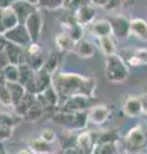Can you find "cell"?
<instances>
[{
    "instance_id": "52a82bcc",
    "label": "cell",
    "mask_w": 147,
    "mask_h": 154,
    "mask_svg": "<svg viewBox=\"0 0 147 154\" xmlns=\"http://www.w3.org/2000/svg\"><path fill=\"white\" fill-rule=\"evenodd\" d=\"M97 144V132L96 131H84L77 135L75 148L81 154H93V150Z\"/></svg>"
},
{
    "instance_id": "8fae6325",
    "label": "cell",
    "mask_w": 147,
    "mask_h": 154,
    "mask_svg": "<svg viewBox=\"0 0 147 154\" xmlns=\"http://www.w3.org/2000/svg\"><path fill=\"white\" fill-rule=\"evenodd\" d=\"M12 9L17 14L19 23L25 25L26 19L35 11H37V2H27V0H16L12 3Z\"/></svg>"
},
{
    "instance_id": "3957f363",
    "label": "cell",
    "mask_w": 147,
    "mask_h": 154,
    "mask_svg": "<svg viewBox=\"0 0 147 154\" xmlns=\"http://www.w3.org/2000/svg\"><path fill=\"white\" fill-rule=\"evenodd\" d=\"M105 72L107 80L114 84L124 82V81H127L128 76H129L128 64L119 54L107 57L105 59Z\"/></svg>"
},
{
    "instance_id": "ac0fdd59",
    "label": "cell",
    "mask_w": 147,
    "mask_h": 154,
    "mask_svg": "<svg viewBox=\"0 0 147 154\" xmlns=\"http://www.w3.org/2000/svg\"><path fill=\"white\" fill-rule=\"evenodd\" d=\"M124 62L128 67H141L147 66V48L143 49H136L129 53V55L124 58Z\"/></svg>"
},
{
    "instance_id": "1f68e13d",
    "label": "cell",
    "mask_w": 147,
    "mask_h": 154,
    "mask_svg": "<svg viewBox=\"0 0 147 154\" xmlns=\"http://www.w3.org/2000/svg\"><path fill=\"white\" fill-rule=\"evenodd\" d=\"M41 140H44L46 143L49 144H56L59 140L58 135H56V132L54 131V130H50V128H45L42 130V131L40 132V136H39Z\"/></svg>"
},
{
    "instance_id": "4dcf8cb0",
    "label": "cell",
    "mask_w": 147,
    "mask_h": 154,
    "mask_svg": "<svg viewBox=\"0 0 147 154\" xmlns=\"http://www.w3.org/2000/svg\"><path fill=\"white\" fill-rule=\"evenodd\" d=\"M0 105H3V107H12L13 108L12 96H10V93H9L5 82L0 84Z\"/></svg>"
},
{
    "instance_id": "b9f144b4",
    "label": "cell",
    "mask_w": 147,
    "mask_h": 154,
    "mask_svg": "<svg viewBox=\"0 0 147 154\" xmlns=\"http://www.w3.org/2000/svg\"><path fill=\"white\" fill-rule=\"evenodd\" d=\"M145 94H146V95H147V89H146V90H145Z\"/></svg>"
},
{
    "instance_id": "f1b7e54d",
    "label": "cell",
    "mask_w": 147,
    "mask_h": 154,
    "mask_svg": "<svg viewBox=\"0 0 147 154\" xmlns=\"http://www.w3.org/2000/svg\"><path fill=\"white\" fill-rule=\"evenodd\" d=\"M18 67H19V84L26 86L32 79H34L36 71L28 63H23V64L18 66Z\"/></svg>"
},
{
    "instance_id": "ffe728a7",
    "label": "cell",
    "mask_w": 147,
    "mask_h": 154,
    "mask_svg": "<svg viewBox=\"0 0 147 154\" xmlns=\"http://www.w3.org/2000/svg\"><path fill=\"white\" fill-rule=\"evenodd\" d=\"M131 35L141 41H147V22L142 18L131 19Z\"/></svg>"
},
{
    "instance_id": "2e32d148",
    "label": "cell",
    "mask_w": 147,
    "mask_h": 154,
    "mask_svg": "<svg viewBox=\"0 0 147 154\" xmlns=\"http://www.w3.org/2000/svg\"><path fill=\"white\" fill-rule=\"evenodd\" d=\"M5 53H7V57H8L9 63L10 64L21 66L23 63H27V59L25 57V50H23V48H21V46L10 44V42H7Z\"/></svg>"
},
{
    "instance_id": "7402d4cb",
    "label": "cell",
    "mask_w": 147,
    "mask_h": 154,
    "mask_svg": "<svg viewBox=\"0 0 147 154\" xmlns=\"http://www.w3.org/2000/svg\"><path fill=\"white\" fill-rule=\"evenodd\" d=\"M5 85H7V88L9 90V93H10L12 102H13V108H14L16 105L19 104L21 100L26 96V94H27L26 88L19 82H13V84L5 82Z\"/></svg>"
},
{
    "instance_id": "5b68a950",
    "label": "cell",
    "mask_w": 147,
    "mask_h": 154,
    "mask_svg": "<svg viewBox=\"0 0 147 154\" xmlns=\"http://www.w3.org/2000/svg\"><path fill=\"white\" fill-rule=\"evenodd\" d=\"M92 104V99L87 98V96H72L63 100L59 105V110L60 112H67V113H79V112H87V109H91L93 105Z\"/></svg>"
},
{
    "instance_id": "7bdbcfd3",
    "label": "cell",
    "mask_w": 147,
    "mask_h": 154,
    "mask_svg": "<svg viewBox=\"0 0 147 154\" xmlns=\"http://www.w3.org/2000/svg\"><path fill=\"white\" fill-rule=\"evenodd\" d=\"M1 37H3V36H1V35H0V38H1Z\"/></svg>"
},
{
    "instance_id": "836d02e7",
    "label": "cell",
    "mask_w": 147,
    "mask_h": 154,
    "mask_svg": "<svg viewBox=\"0 0 147 154\" xmlns=\"http://www.w3.org/2000/svg\"><path fill=\"white\" fill-rule=\"evenodd\" d=\"M28 54L30 57H35V55H40L41 54V48L39 46V44H32L28 46Z\"/></svg>"
},
{
    "instance_id": "603a6c76",
    "label": "cell",
    "mask_w": 147,
    "mask_h": 154,
    "mask_svg": "<svg viewBox=\"0 0 147 154\" xmlns=\"http://www.w3.org/2000/svg\"><path fill=\"white\" fill-rule=\"evenodd\" d=\"M97 44H98V48H100L101 53L106 58L116 54V44H115V41H114V36H106V37L97 38Z\"/></svg>"
},
{
    "instance_id": "d590c367",
    "label": "cell",
    "mask_w": 147,
    "mask_h": 154,
    "mask_svg": "<svg viewBox=\"0 0 147 154\" xmlns=\"http://www.w3.org/2000/svg\"><path fill=\"white\" fill-rule=\"evenodd\" d=\"M141 100H142V109H143V114L147 116V95L145 93L141 95Z\"/></svg>"
},
{
    "instance_id": "e575fe53",
    "label": "cell",
    "mask_w": 147,
    "mask_h": 154,
    "mask_svg": "<svg viewBox=\"0 0 147 154\" xmlns=\"http://www.w3.org/2000/svg\"><path fill=\"white\" fill-rule=\"evenodd\" d=\"M8 64H10V63H9V59H8V57H7V53L5 51L0 53V69H4Z\"/></svg>"
},
{
    "instance_id": "277c9868",
    "label": "cell",
    "mask_w": 147,
    "mask_h": 154,
    "mask_svg": "<svg viewBox=\"0 0 147 154\" xmlns=\"http://www.w3.org/2000/svg\"><path fill=\"white\" fill-rule=\"evenodd\" d=\"M124 141L127 150L129 153L136 154L142 152L147 145V130L142 125L133 126L125 135Z\"/></svg>"
},
{
    "instance_id": "484cf974",
    "label": "cell",
    "mask_w": 147,
    "mask_h": 154,
    "mask_svg": "<svg viewBox=\"0 0 147 154\" xmlns=\"http://www.w3.org/2000/svg\"><path fill=\"white\" fill-rule=\"evenodd\" d=\"M3 77L5 82H19V67L14 64H8L3 69Z\"/></svg>"
},
{
    "instance_id": "f35d334b",
    "label": "cell",
    "mask_w": 147,
    "mask_h": 154,
    "mask_svg": "<svg viewBox=\"0 0 147 154\" xmlns=\"http://www.w3.org/2000/svg\"><path fill=\"white\" fill-rule=\"evenodd\" d=\"M5 46H7V41L4 40V37L0 38V53L5 51Z\"/></svg>"
},
{
    "instance_id": "8992f818",
    "label": "cell",
    "mask_w": 147,
    "mask_h": 154,
    "mask_svg": "<svg viewBox=\"0 0 147 154\" xmlns=\"http://www.w3.org/2000/svg\"><path fill=\"white\" fill-rule=\"evenodd\" d=\"M3 37H4V40H5L7 42L18 45L21 48H28L32 44L30 33H28L26 26L22 25V23H19V25L16 26L14 28H12L10 31L5 32L3 35Z\"/></svg>"
},
{
    "instance_id": "9c48e42d",
    "label": "cell",
    "mask_w": 147,
    "mask_h": 154,
    "mask_svg": "<svg viewBox=\"0 0 147 154\" xmlns=\"http://www.w3.org/2000/svg\"><path fill=\"white\" fill-rule=\"evenodd\" d=\"M42 25H44V22H42V16H41L40 9L35 11L26 19L25 26L27 28L28 33H30L31 40L34 44H39L40 37H41V32H42Z\"/></svg>"
},
{
    "instance_id": "d4e9b609",
    "label": "cell",
    "mask_w": 147,
    "mask_h": 154,
    "mask_svg": "<svg viewBox=\"0 0 147 154\" xmlns=\"http://www.w3.org/2000/svg\"><path fill=\"white\" fill-rule=\"evenodd\" d=\"M59 64H60V54L58 51H53L49 55V58L45 59V64H44V69L47 72L49 75L54 76L56 72H59Z\"/></svg>"
},
{
    "instance_id": "ba28073f",
    "label": "cell",
    "mask_w": 147,
    "mask_h": 154,
    "mask_svg": "<svg viewBox=\"0 0 147 154\" xmlns=\"http://www.w3.org/2000/svg\"><path fill=\"white\" fill-rule=\"evenodd\" d=\"M95 17H96V11L91 2H82V4L73 13V18L75 19V22L82 27H88L92 22H95Z\"/></svg>"
},
{
    "instance_id": "5bb4252c",
    "label": "cell",
    "mask_w": 147,
    "mask_h": 154,
    "mask_svg": "<svg viewBox=\"0 0 147 154\" xmlns=\"http://www.w3.org/2000/svg\"><path fill=\"white\" fill-rule=\"evenodd\" d=\"M111 110L105 104L93 105L91 109H88V122H92L93 125H102L107 121Z\"/></svg>"
},
{
    "instance_id": "60d3db41",
    "label": "cell",
    "mask_w": 147,
    "mask_h": 154,
    "mask_svg": "<svg viewBox=\"0 0 147 154\" xmlns=\"http://www.w3.org/2000/svg\"><path fill=\"white\" fill-rule=\"evenodd\" d=\"M0 154H7L5 149H4V148H0Z\"/></svg>"
},
{
    "instance_id": "83f0119b",
    "label": "cell",
    "mask_w": 147,
    "mask_h": 154,
    "mask_svg": "<svg viewBox=\"0 0 147 154\" xmlns=\"http://www.w3.org/2000/svg\"><path fill=\"white\" fill-rule=\"evenodd\" d=\"M42 117H45V109L36 102V103L34 104V107L30 109V112L26 114V117L23 118V121H25V122H31V123H32V122L39 121V119H41Z\"/></svg>"
},
{
    "instance_id": "cb8c5ba5",
    "label": "cell",
    "mask_w": 147,
    "mask_h": 154,
    "mask_svg": "<svg viewBox=\"0 0 147 154\" xmlns=\"http://www.w3.org/2000/svg\"><path fill=\"white\" fill-rule=\"evenodd\" d=\"M55 44L60 50H63V51H74L77 42H75L70 36H68L67 33L59 32L55 37Z\"/></svg>"
},
{
    "instance_id": "4316f807",
    "label": "cell",
    "mask_w": 147,
    "mask_h": 154,
    "mask_svg": "<svg viewBox=\"0 0 147 154\" xmlns=\"http://www.w3.org/2000/svg\"><path fill=\"white\" fill-rule=\"evenodd\" d=\"M93 154H118V141L98 143L95 148Z\"/></svg>"
},
{
    "instance_id": "d6986e66",
    "label": "cell",
    "mask_w": 147,
    "mask_h": 154,
    "mask_svg": "<svg viewBox=\"0 0 147 154\" xmlns=\"http://www.w3.org/2000/svg\"><path fill=\"white\" fill-rule=\"evenodd\" d=\"M74 53L77 54L79 58H83V59H87V58H92L96 53V46L91 40H87V38H82L81 41L77 42L75 45Z\"/></svg>"
},
{
    "instance_id": "44dd1931",
    "label": "cell",
    "mask_w": 147,
    "mask_h": 154,
    "mask_svg": "<svg viewBox=\"0 0 147 154\" xmlns=\"http://www.w3.org/2000/svg\"><path fill=\"white\" fill-rule=\"evenodd\" d=\"M35 103H36V96L27 93L25 98L21 100V103L13 108L14 109V113H16L17 117H19V118L23 119V118L26 117V114L30 112V109L34 107Z\"/></svg>"
},
{
    "instance_id": "4fadbf2b",
    "label": "cell",
    "mask_w": 147,
    "mask_h": 154,
    "mask_svg": "<svg viewBox=\"0 0 147 154\" xmlns=\"http://www.w3.org/2000/svg\"><path fill=\"white\" fill-rule=\"evenodd\" d=\"M123 112L125 113L128 117H140L143 113L142 109V100H141V95H129L127 96L123 102Z\"/></svg>"
},
{
    "instance_id": "30bf717a",
    "label": "cell",
    "mask_w": 147,
    "mask_h": 154,
    "mask_svg": "<svg viewBox=\"0 0 147 154\" xmlns=\"http://www.w3.org/2000/svg\"><path fill=\"white\" fill-rule=\"evenodd\" d=\"M111 25L113 36L118 38H128L131 36V19L124 16H114L109 18Z\"/></svg>"
},
{
    "instance_id": "d6a6232c",
    "label": "cell",
    "mask_w": 147,
    "mask_h": 154,
    "mask_svg": "<svg viewBox=\"0 0 147 154\" xmlns=\"http://www.w3.org/2000/svg\"><path fill=\"white\" fill-rule=\"evenodd\" d=\"M123 4H124V2H110V0H109L106 7L104 9H105V11H115V9H120L123 7Z\"/></svg>"
},
{
    "instance_id": "7c38bea8",
    "label": "cell",
    "mask_w": 147,
    "mask_h": 154,
    "mask_svg": "<svg viewBox=\"0 0 147 154\" xmlns=\"http://www.w3.org/2000/svg\"><path fill=\"white\" fill-rule=\"evenodd\" d=\"M28 149L35 154H55L59 150V144H49L40 137H32L27 141Z\"/></svg>"
},
{
    "instance_id": "8d00e7d4",
    "label": "cell",
    "mask_w": 147,
    "mask_h": 154,
    "mask_svg": "<svg viewBox=\"0 0 147 154\" xmlns=\"http://www.w3.org/2000/svg\"><path fill=\"white\" fill-rule=\"evenodd\" d=\"M109 0H92L91 4L92 5H97V7H101V8H105L106 4H107Z\"/></svg>"
},
{
    "instance_id": "9a60e30c",
    "label": "cell",
    "mask_w": 147,
    "mask_h": 154,
    "mask_svg": "<svg viewBox=\"0 0 147 154\" xmlns=\"http://www.w3.org/2000/svg\"><path fill=\"white\" fill-rule=\"evenodd\" d=\"M88 31L92 36L101 38L106 36H113V30L109 19H96L88 26Z\"/></svg>"
},
{
    "instance_id": "6da1fadb",
    "label": "cell",
    "mask_w": 147,
    "mask_h": 154,
    "mask_svg": "<svg viewBox=\"0 0 147 154\" xmlns=\"http://www.w3.org/2000/svg\"><path fill=\"white\" fill-rule=\"evenodd\" d=\"M97 80L95 75L82 76L73 72H56L53 76V86L60 96V103L72 96H87L95 99Z\"/></svg>"
},
{
    "instance_id": "7a4b0ae2",
    "label": "cell",
    "mask_w": 147,
    "mask_h": 154,
    "mask_svg": "<svg viewBox=\"0 0 147 154\" xmlns=\"http://www.w3.org/2000/svg\"><path fill=\"white\" fill-rule=\"evenodd\" d=\"M50 121L56 126H59L68 131H84L88 125V112L79 113H67L58 110Z\"/></svg>"
},
{
    "instance_id": "e0dca14e",
    "label": "cell",
    "mask_w": 147,
    "mask_h": 154,
    "mask_svg": "<svg viewBox=\"0 0 147 154\" xmlns=\"http://www.w3.org/2000/svg\"><path fill=\"white\" fill-rule=\"evenodd\" d=\"M61 30H63L61 32L67 33V35L72 37L75 42H78L83 38V27L81 25H78L74 18L68 19L67 22H64L63 25H61Z\"/></svg>"
},
{
    "instance_id": "f546056e",
    "label": "cell",
    "mask_w": 147,
    "mask_h": 154,
    "mask_svg": "<svg viewBox=\"0 0 147 154\" xmlns=\"http://www.w3.org/2000/svg\"><path fill=\"white\" fill-rule=\"evenodd\" d=\"M65 7V2L63 0H40L37 2V8H45L50 9V11H55V9H60Z\"/></svg>"
},
{
    "instance_id": "74e56055",
    "label": "cell",
    "mask_w": 147,
    "mask_h": 154,
    "mask_svg": "<svg viewBox=\"0 0 147 154\" xmlns=\"http://www.w3.org/2000/svg\"><path fill=\"white\" fill-rule=\"evenodd\" d=\"M63 154H81V153L78 152L77 148H69V149H65Z\"/></svg>"
},
{
    "instance_id": "ab89813d",
    "label": "cell",
    "mask_w": 147,
    "mask_h": 154,
    "mask_svg": "<svg viewBox=\"0 0 147 154\" xmlns=\"http://www.w3.org/2000/svg\"><path fill=\"white\" fill-rule=\"evenodd\" d=\"M16 154H35V153H32L30 149L26 148V149H21V150H19V152H17Z\"/></svg>"
}]
</instances>
